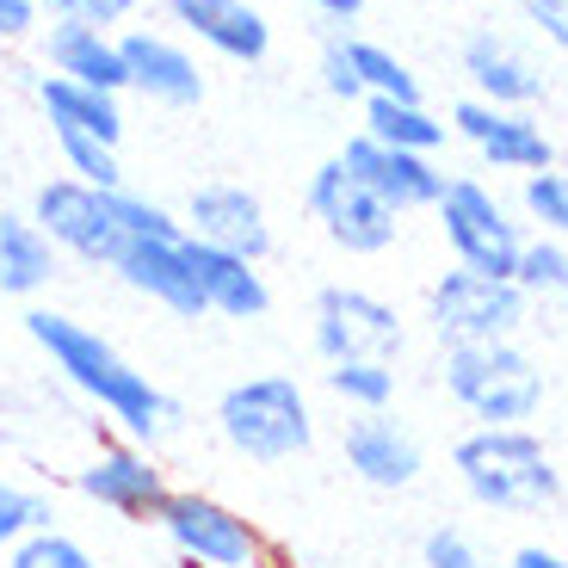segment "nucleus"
<instances>
[{"label":"nucleus","instance_id":"f257e3e1","mask_svg":"<svg viewBox=\"0 0 568 568\" xmlns=\"http://www.w3.org/2000/svg\"><path fill=\"white\" fill-rule=\"evenodd\" d=\"M26 341L43 353V365L57 371L62 384L74 389L81 402L105 414L118 426V439H136V445H161L168 433H180V402L136 371L100 327H87L81 315H62V310H26Z\"/></svg>","mask_w":568,"mask_h":568},{"label":"nucleus","instance_id":"f03ea898","mask_svg":"<svg viewBox=\"0 0 568 568\" xmlns=\"http://www.w3.org/2000/svg\"><path fill=\"white\" fill-rule=\"evenodd\" d=\"M457 488L483 513H507V519H531V513L562 507V469H556L550 445L531 426H469L452 445Z\"/></svg>","mask_w":568,"mask_h":568},{"label":"nucleus","instance_id":"7ed1b4c3","mask_svg":"<svg viewBox=\"0 0 568 568\" xmlns=\"http://www.w3.org/2000/svg\"><path fill=\"white\" fill-rule=\"evenodd\" d=\"M216 433L247 464H291L315 445V408L291 371H260L216 396Z\"/></svg>","mask_w":568,"mask_h":568},{"label":"nucleus","instance_id":"20e7f679","mask_svg":"<svg viewBox=\"0 0 568 568\" xmlns=\"http://www.w3.org/2000/svg\"><path fill=\"white\" fill-rule=\"evenodd\" d=\"M439 384L476 426H531L544 408V371L519 353V341L445 346Z\"/></svg>","mask_w":568,"mask_h":568},{"label":"nucleus","instance_id":"39448f33","mask_svg":"<svg viewBox=\"0 0 568 568\" xmlns=\"http://www.w3.org/2000/svg\"><path fill=\"white\" fill-rule=\"evenodd\" d=\"M531 315V297L513 278H488L469 266H445L426 284V322L439 346H488V341H519Z\"/></svg>","mask_w":568,"mask_h":568},{"label":"nucleus","instance_id":"423d86ee","mask_svg":"<svg viewBox=\"0 0 568 568\" xmlns=\"http://www.w3.org/2000/svg\"><path fill=\"white\" fill-rule=\"evenodd\" d=\"M31 223L50 235L62 260H81L93 272H112L118 247L130 242L124 223H118V192H100L74 173H57L31 192Z\"/></svg>","mask_w":568,"mask_h":568},{"label":"nucleus","instance_id":"0eeeda50","mask_svg":"<svg viewBox=\"0 0 568 568\" xmlns=\"http://www.w3.org/2000/svg\"><path fill=\"white\" fill-rule=\"evenodd\" d=\"M155 526L173 544V556L192 568H266L272 556L254 519L235 513L229 500L204 495V488H173Z\"/></svg>","mask_w":568,"mask_h":568},{"label":"nucleus","instance_id":"6e6552de","mask_svg":"<svg viewBox=\"0 0 568 568\" xmlns=\"http://www.w3.org/2000/svg\"><path fill=\"white\" fill-rule=\"evenodd\" d=\"M433 216H439V235L452 247V266L488 272V278H513L519 247H526V229L513 223V211L483 180H469V173L464 180H445Z\"/></svg>","mask_w":568,"mask_h":568},{"label":"nucleus","instance_id":"1a4fd4ad","mask_svg":"<svg viewBox=\"0 0 568 568\" xmlns=\"http://www.w3.org/2000/svg\"><path fill=\"white\" fill-rule=\"evenodd\" d=\"M310 341L322 365H346V358H384L396 365L408 334H402L396 303H384L365 284H322L310 310Z\"/></svg>","mask_w":568,"mask_h":568},{"label":"nucleus","instance_id":"9d476101","mask_svg":"<svg viewBox=\"0 0 568 568\" xmlns=\"http://www.w3.org/2000/svg\"><path fill=\"white\" fill-rule=\"evenodd\" d=\"M303 204H310V216L322 223V235L341 247V254H358V260L389 254V247H396V235H402V216L389 211V204L377 199V192H371V185L358 180L341 155L322 161V168L310 173Z\"/></svg>","mask_w":568,"mask_h":568},{"label":"nucleus","instance_id":"9b49d317","mask_svg":"<svg viewBox=\"0 0 568 568\" xmlns=\"http://www.w3.org/2000/svg\"><path fill=\"white\" fill-rule=\"evenodd\" d=\"M74 495L93 500L100 513L136 519V526H155L161 507H168V495H173V483H168V469L155 464V445L105 439L100 452L74 469Z\"/></svg>","mask_w":568,"mask_h":568},{"label":"nucleus","instance_id":"f8f14e48","mask_svg":"<svg viewBox=\"0 0 568 568\" xmlns=\"http://www.w3.org/2000/svg\"><path fill=\"white\" fill-rule=\"evenodd\" d=\"M185 235L204 247H223V254H242V260H266L272 254V216L260 204V192L235 180H211V185H192V199L180 211Z\"/></svg>","mask_w":568,"mask_h":568},{"label":"nucleus","instance_id":"ddd939ff","mask_svg":"<svg viewBox=\"0 0 568 568\" xmlns=\"http://www.w3.org/2000/svg\"><path fill=\"white\" fill-rule=\"evenodd\" d=\"M118 50H124V74L130 93H142L149 105H168V112H192L204 100V69L199 57L185 50L173 31L155 26H124L118 31Z\"/></svg>","mask_w":568,"mask_h":568},{"label":"nucleus","instance_id":"4468645a","mask_svg":"<svg viewBox=\"0 0 568 568\" xmlns=\"http://www.w3.org/2000/svg\"><path fill=\"white\" fill-rule=\"evenodd\" d=\"M452 130L488 161L495 173H550L556 168V149L544 136V124L531 112H507V105H488V100H464L452 112Z\"/></svg>","mask_w":568,"mask_h":568},{"label":"nucleus","instance_id":"2eb2a0df","mask_svg":"<svg viewBox=\"0 0 568 568\" xmlns=\"http://www.w3.org/2000/svg\"><path fill=\"white\" fill-rule=\"evenodd\" d=\"M341 457L346 469H353L365 488H377V495H402V488L420 483L426 469V452L420 439H414V426L396 420V414H353L341 433Z\"/></svg>","mask_w":568,"mask_h":568},{"label":"nucleus","instance_id":"dca6fc26","mask_svg":"<svg viewBox=\"0 0 568 568\" xmlns=\"http://www.w3.org/2000/svg\"><path fill=\"white\" fill-rule=\"evenodd\" d=\"M341 161H346V168H353L358 180H365L371 192H377V199H384L396 216H408V211H433V204H439V192H445V173L433 168V155H408V149L371 142L365 130H358V136H346Z\"/></svg>","mask_w":568,"mask_h":568},{"label":"nucleus","instance_id":"f3484780","mask_svg":"<svg viewBox=\"0 0 568 568\" xmlns=\"http://www.w3.org/2000/svg\"><path fill=\"white\" fill-rule=\"evenodd\" d=\"M168 19L223 62L254 69L272 57V26L254 0H168Z\"/></svg>","mask_w":568,"mask_h":568},{"label":"nucleus","instance_id":"a211bd4d","mask_svg":"<svg viewBox=\"0 0 568 568\" xmlns=\"http://www.w3.org/2000/svg\"><path fill=\"white\" fill-rule=\"evenodd\" d=\"M118 284H130L136 297H149L155 310L180 315V322H204V297L199 278H192V260H185V242H124L112 260Z\"/></svg>","mask_w":568,"mask_h":568},{"label":"nucleus","instance_id":"6ab92c4d","mask_svg":"<svg viewBox=\"0 0 568 568\" xmlns=\"http://www.w3.org/2000/svg\"><path fill=\"white\" fill-rule=\"evenodd\" d=\"M464 74H469V100H488V105H507V112H531L544 93V74L538 62L519 50V43L495 38V31H469L464 38Z\"/></svg>","mask_w":568,"mask_h":568},{"label":"nucleus","instance_id":"aec40b11","mask_svg":"<svg viewBox=\"0 0 568 568\" xmlns=\"http://www.w3.org/2000/svg\"><path fill=\"white\" fill-rule=\"evenodd\" d=\"M185 260H192V278H199V297L211 315H223V322H260L272 310V284L254 260L204 247L192 235H185Z\"/></svg>","mask_w":568,"mask_h":568},{"label":"nucleus","instance_id":"412c9836","mask_svg":"<svg viewBox=\"0 0 568 568\" xmlns=\"http://www.w3.org/2000/svg\"><path fill=\"white\" fill-rule=\"evenodd\" d=\"M43 74L100 87V93H118V100L130 93L118 31H100V26H50L43 31Z\"/></svg>","mask_w":568,"mask_h":568},{"label":"nucleus","instance_id":"4be33fe9","mask_svg":"<svg viewBox=\"0 0 568 568\" xmlns=\"http://www.w3.org/2000/svg\"><path fill=\"white\" fill-rule=\"evenodd\" d=\"M38 105L50 118V136H93V142H124V100L100 93V87L62 81V74H43L38 81Z\"/></svg>","mask_w":568,"mask_h":568},{"label":"nucleus","instance_id":"5701e85b","mask_svg":"<svg viewBox=\"0 0 568 568\" xmlns=\"http://www.w3.org/2000/svg\"><path fill=\"white\" fill-rule=\"evenodd\" d=\"M62 278V254L50 247L31 211H0V297H43Z\"/></svg>","mask_w":568,"mask_h":568},{"label":"nucleus","instance_id":"b1692460","mask_svg":"<svg viewBox=\"0 0 568 568\" xmlns=\"http://www.w3.org/2000/svg\"><path fill=\"white\" fill-rule=\"evenodd\" d=\"M365 136L371 142H389V149H408V155H433L445 142V118H433L420 100H365Z\"/></svg>","mask_w":568,"mask_h":568},{"label":"nucleus","instance_id":"393cba45","mask_svg":"<svg viewBox=\"0 0 568 568\" xmlns=\"http://www.w3.org/2000/svg\"><path fill=\"white\" fill-rule=\"evenodd\" d=\"M341 50L353 62L358 87H365V100H420V81H414V69L396 50H384V43H371V38H341Z\"/></svg>","mask_w":568,"mask_h":568},{"label":"nucleus","instance_id":"a878e982","mask_svg":"<svg viewBox=\"0 0 568 568\" xmlns=\"http://www.w3.org/2000/svg\"><path fill=\"white\" fill-rule=\"evenodd\" d=\"M327 389H334L353 414H384L389 402H396V365H384V358H346V365H327Z\"/></svg>","mask_w":568,"mask_h":568},{"label":"nucleus","instance_id":"bb28decb","mask_svg":"<svg viewBox=\"0 0 568 568\" xmlns=\"http://www.w3.org/2000/svg\"><path fill=\"white\" fill-rule=\"evenodd\" d=\"M57 526V507H50V495L31 483H13V476H0V556L13 550V544H26L31 531H50Z\"/></svg>","mask_w":568,"mask_h":568},{"label":"nucleus","instance_id":"cd10ccee","mask_svg":"<svg viewBox=\"0 0 568 568\" xmlns=\"http://www.w3.org/2000/svg\"><path fill=\"white\" fill-rule=\"evenodd\" d=\"M513 284H519L531 303H538V297H562V291H568V242H550V235L531 242V235H526L519 266H513Z\"/></svg>","mask_w":568,"mask_h":568},{"label":"nucleus","instance_id":"c85d7f7f","mask_svg":"<svg viewBox=\"0 0 568 568\" xmlns=\"http://www.w3.org/2000/svg\"><path fill=\"white\" fill-rule=\"evenodd\" d=\"M0 568H100V556L87 550L74 531L50 526V531H31L26 544H13V550L0 556Z\"/></svg>","mask_w":568,"mask_h":568},{"label":"nucleus","instance_id":"c756f323","mask_svg":"<svg viewBox=\"0 0 568 568\" xmlns=\"http://www.w3.org/2000/svg\"><path fill=\"white\" fill-rule=\"evenodd\" d=\"M57 155H62V173H74V180L100 185V192H124V161H118L112 142H93V136H57Z\"/></svg>","mask_w":568,"mask_h":568},{"label":"nucleus","instance_id":"7c9ffc66","mask_svg":"<svg viewBox=\"0 0 568 568\" xmlns=\"http://www.w3.org/2000/svg\"><path fill=\"white\" fill-rule=\"evenodd\" d=\"M420 568H507L476 531L464 526H433L420 538Z\"/></svg>","mask_w":568,"mask_h":568},{"label":"nucleus","instance_id":"2f4dec72","mask_svg":"<svg viewBox=\"0 0 568 568\" xmlns=\"http://www.w3.org/2000/svg\"><path fill=\"white\" fill-rule=\"evenodd\" d=\"M519 204H526V216L550 235V242H568V173H526V185H519Z\"/></svg>","mask_w":568,"mask_h":568},{"label":"nucleus","instance_id":"473e14b6","mask_svg":"<svg viewBox=\"0 0 568 568\" xmlns=\"http://www.w3.org/2000/svg\"><path fill=\"white\" fill-rule=\"evenodd\" d=\"M118 223H124L130 242H185L180 211H168L161 199H142V192H118Z\"/></svg>","mask_w":568,"mask_h":568},{"label":"nucleus","instance_id":"72a5a7b5","mask_svg":"<svg viewBox=\"0 0 568 568\" xmlns=\"http://www.w3.org/2000/svg\"><path fill=\"white\" fill-rule=\"evenodd\" d=\"M50 26H100V31H124L142 13V0H38Z\"/></svg>","mask_w":568,"mask_h":568},{"label":"nucleus","instance_id":"f704fd0d","mask_svg":"<svg viewBox=\"0 0 568 568\" xmlns=\"http://www.w3.org/2000/svg\"><path fill=\"white\" fill-rule=\"evenodd\" d=\"M322 87L334 93V100H353V105H365V87H358V74H353V62H346V50H341V38L322 50Z\"/></svg>","mask_w":568,"mask_h":568},{"label":"nucleus","instance_id":"c9c22d12","mask_svg":"<svg viewBox=\"0 0 568 568\" xmlns=\"http://www.w3.org/2000/svg\"><path fill=\"white\" fill-rule=\"evenodd\" d=\"M43 26V7L38 0H0V43H19Z\"/></svg>","mask_w":568,"mask_h":568},{"label":"nucleus","instance_id":"e433bc0d","mask_svg":"<svg viewBox=\"0 0 568 568\" xmlns=\"http://www.w3.org/2000/svg\"><path fill=\"white\" fill-rule=\"evenodd\" d=\"M526 13H531V26H538L544 38L568 57V7H526Z\"/></svg>","mask_w":568,"mask_h":568},{"label":"nucleus","instance_id":"4c0bfd02","mask_svg":"<svg viewBox=\"0 0 568 568\" xmlns=\"http://www.w3.org/2000/svg\"><path fill=\"white\" fill-rule=\"evenodd\" d=\"M507 568H568V550H550V544H519L507 556Z\"/></svg>","mask_w":568,"mask_h":568},{"label":"nucleus","instance_id":"58836bf2","mask_svg":"<svg viewBox=\"0 0 568 568\" xmlns=\"http://www.w3.org/2000/svg\"><path fill=\"white\" fill-rule=\"evenodd\" d=\"M310 7H315L322 19H334V26H353V19L365 13L371 0H310Z\"/></svg>","mask_w":568,"mask_h":568},{"label":"nucleus","instance_id":"ea45409f","mask_svg":"<svg viewBox=\"0 0 568 568\" xmlns=\"http://www.w3.org/2000/svg\"><path fill=\"white\" fill-rule=\"evenodd\" d=\"M526 7H568V0H526Z\"/></svg>","mask_w":568,"mask_h":568},{"label":"nucleus","instance_id":"a19ab883","mask_svg":"<svg viewBox=\"0 0 568 568\" xmlns=\"http://www.w3.org/2000/svg\"><path fill=\"white\" fill-rule=\"evenodd\" d=\"M562 303H568V291H562Z\"/></svg>","mask_w":568,"mask_h":568}]
</instances>
